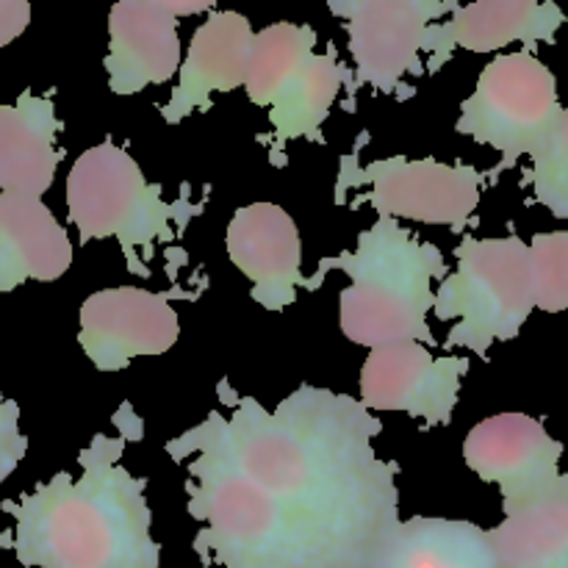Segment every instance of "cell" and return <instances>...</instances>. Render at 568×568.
Segmentation results:
<instances>
[{"instance_id":"ba28073f","label":"cell","mask_w":568,"mask_h":568,"mask_svg":"<svg viewBox=\"0 0 568 568\" xmlns=\"http://www.w3.org/2000/svg\"><path fill=\"white\" fill-rule=\"evenodd\" d=\"M483 172L466 164H442L436 159H392L358 166L355 155H344L338 172V197L347 186H369L358 203L372 205L392 220L447 225L460 231L480 205Z\"/></svg>"},{"instance_id":"9a60e30c","label":"cell","mask_w":568,"mask_h":568,"mask_svg":"<svg viewBox=\"0 0 568 568\" xmlns=\"http://www.w3.org/2000/svg\"><path fill=\"white\" fill-rule=\"evenodd\" d=\"M227 255L242 275L253 281V300L266 311H283L297 300V288H308L300 272L303 244L292 216L272 203L244 205L233 214L225 233Z\"/></svg>"},{"instance_id":"3957f363","label":"cell","mask_w":568,"mask_h":568,"mask_svg":"<svg viewBox=\"0 0 568 568\" xmlns=\"http://www.w3.org/2000/svg\"><path fill=\"white\" fill-rule=\"evenodd\" d=\"M331 270L347 272L353 281L338 297V322L349 342L369 349L403 342L436 344L427 311L436 300L433 281L447 277L436 244L422 242L392 216H377L375 225L358 233L353 253L344 250L322 261L308 283L311 292Z\"/></svg>"},{"instance_id":"cb8c5ba5","label":"cell","mask_w":568,"mask_h":568,"mask_svg":"<svg viewBox=\"0 0 568 568\" xmlns=\"http://www.w3.org/2000/svg\"><path fill=\"white\" fill-rule=\"evenodd\" d=\"M31 22V6L26 0H0V50L14 42Z\"/></svg>"},{"instance_id":"ffe728a7","label":"cell","mask_w":568,"mask_h":568,"mask_svg":"<svg viewBox=\"0 0 568 568\" xmlns=\"http://www.w3.org/2000/svg\"><path fill=\"white\" fill-rule=\"evenodd\" d=\"M488 536L499 568H568V475Z\"/></svg>"},{"instance_id":"ac0fdd59","label":"cell","mask_w":568,"mask_h":568,"mask_svg":"<svg viewBox=\"0 0 568 568\" xmlns=\"http://www.w3.org/2000/svg\"><path fill=\"white\" fill-rule=\"evenodd\" d=\"M61 128L53 98H37L31 89L0 105V192L42 197L53 186L64 155L55 148Z\"/></svg>"},{"instance_id":"7a4b0ae2","label":"cell","mask_w":568,"mask_h":568,"mask_svg":"<svg viewBox=\"0 0 568 568\" xmlns=\"http://www.w3.org/2000/svg\"><path fill=\"white\" fill-rule=\"evenodd\" d=\"M120 436L92 438L78 455L83 475L59 471L37 491L6 503L14 516L11 547L26 568H159L161 547L150 536L153 514L144 499L148 480L120 464L128 438L142 436L139 422L125 425V405L114 416Z\"/></svg>"},{"instance_id":"8992f818","label":"cell","mask_w":568,"mask_h":568,"mask_svg":"<svg viewBox=\"0 0 568 568\" xmlns=\"http://www.w3.org/2000/svg\"><path fill=\"white\" fill-rule=\"evenodd\" d=\"M316 31L311 26L275 22L255 33L250 55L244 92L261 109H270L275 150L292 139L320 142V128L325 125L333 103L344 83L355 92L349 67L336 59V50L316 53Z\"/></svg>"},{"instance_id":"5bb4252c","label":"cell","mask_w":568,"mask_h":568,"mask_svg":"<svg viewBox=\"0 0 568 568\" xmlns=\"http://www.w3.org/2000/svg\"><path fill=\"white\" fill-rule=\"evenodd\" d=\"M566 11L555 3L536 0H480L460 6L447 22H433L425 33L422 50L427 53L425 72H438L458 48L471 53H491L505 44L521 42L527 53L538 42H555V33L564 28Z\"/></svg>"},{"instance_id":"d6986e66","label":"cell","mask_w":568,"mask_h":568,"mask_svg":"<svg viewBox=\"0 0 568 568\" xmlns=\"http://www.w3.org/2000/svg\"><path fill=\"white\" fill-rule=\"evenodd\" d=\"M377 568H499V558L483 527L416 516L399 521Z\"/></svg>"},{"instance_id":"5b68a950","label":"cell","mask_w":568,"mask_h":568,"mask_svg":"<svg viewBox=\"0 0 568 568\" xmlns=\"http://www.w3.org/2000/svg\"><path fill=\"white\" fill-rule=\"evenodd\" d=\"M458 270L444 277L433 300L442 322L458 320L444 347L486 355L494 342H510L536 311L530 247L516 233L505 239L466 236L455 250Z\"/></svg>"},{"instance_id":"44dd1931","label":"cell","mask_w":568,"mask_h":568,"mask_svg":"<svg viewBox=\"0 0 568 568\" xmlns=\"http://www.w3.org/2000/svg\"><path fill=\"white\" fill-rule=\"evenodd\" d=\"M530 247L536 308L547 314L568 311V231L536 233Z\"/></svg>"},{"instance_id":"8fae6325","label":"cell","mask_w":568,"mask_h":568,"mask_svg":"<svg viewBox=\"0 0 568 568\" xmlns=\"http://www.w3.org/2000/svg\"><path fill=\"white\" fill-rule=\"evenodd\" d=\"M469 372L466 355H433L425 344L403 342L372 349L361 369L366 410H403L427 427L449 425Z\"/></svg>"},{"instance_id":"9c48e42d","label":"cell","mask_w":568,"mask_h":568,"mask_svg":"<svg viewBox=\"0 0 568 568\" xmlns=\"http://www.w3.org/2000/svg\"><path fill=\"white\" fill-rule=\"evenodd\" d=\"M342 17L355 61V89L372 87L383 94H399L405 72L422 70V42L433 20L453 14L455 0H344L327 3Z\"/></svg>"},{"instance_id":"52a82bcc","label":"cell","mask_w":568,"mask_h":568,"mask_svg":"<svg viewBox=\"0 0 568 568\" xmlns=\"http://www.w3.org/2000/svg\"><path fill=\"white\" fill-rule=\"evenodd\" d=\"M558 81L536 53L497 55L483 67L477 89L460 105L455 131L503 155L499 175L519 159H536L560 120Z\"/></svg>"},{"instance_id":"e0dca14e","label":"cell","mask_w":568,"mask_h":568,"mask_svg":"<svg viewBox=\"0 0 568 568\" xmlns=\"http://www.w3.org/2000/svg\"><path fill=\"white\" fill-rule=\"evenodd\" d=\"M70 266V233L42 197L0 192V294L26 281H59Z\"/></svg>"},{"instance_id":"30bf717a","label":"cell","mask_w":568,"mask_h":568,"mask_svg":"<svg viewBox=\"0 0 568 568\" xmlns=\"http://www.w3.org/2000/svg\"><path fill=\"white\" fill-rule=\"evenodd\" d=\"M466 466L503 491L505 516L544 497L560 480L564 444L527 414H497L471 427L464 442Z\"/></svg>"},{"instance_id":"277c9868","label":"cell","mask_w":568,"mask_h":568,"mask_svg":"<svg viewBox=\"0 0 568 568\" xmlns=\"http://www.w3.org/2000/svg\"><path fill=\"white\" fill-rule=\"evenodd\" d=\"M67 211L83 244L116 239L128 258H133V250H144L153 258L155 244L175 242L172 222L186 227L203 211V203H166L161 183H150L128 150L103 142L72 164L67 175Z\"/></svg>"},{"instance_id":"6da1fadb","label":"cell","mask_w":568,"mask_h":568,"mask_svg":"<svg viewBox=\"0 0 568 568\" xmlns=\"http://www.w3.org/2000/svg\"><path fill=\"white\" fill-rule=\"evenodd\" d=\"M231 416L166 444L186 464L194 555L220 568H377L399 525L397 464L358 399L300 386L275 410L220 386Z\"/></svg>"},{"instance_id":"7c38bea8","label":"cell","mask_w":568,"mask_h":568,"mask_svg":"<svg viewBox=\"0 0 568 568\" xmlns=\"http://www.w3.org/2000/svg\"><path fill=\"white\" fill-rule=\"evenodd\" d=\"M181 336L170 294L105 288L81 305L78 344L100 372H120L142 355H161Z\"/></svg>"},{"instance_id":"7402d4cb","label":"cell","mask_w":568,"mask_h":568,"mask_svg":"<svg viewBox=\"0 0 568 568\" xmlns=\"http://www.w3.org/2000/svg\"><path fill=\"white\" fill-rule=\"evenodd\" d=\"M532 186V197L538 205L552 211L558 220H568V105L560 111L552 136L532 159V170L527 181Z\"/></svg>"},{"instance_id":"2e32d148","label":"cell","mask_w":568,"mask_h":568,"mask_svg":"<svg viewBox=\"0 0 568 568\" xmlns=\"http://www.w3.org/2000/svg\"><path fill=\"white\" fill-rule=\"evenodd\" d=\"M255 33L239 11H214L194 31L186 61H181V81L172 98L161 105L170 125L186 120L194 111L211 109V94L244 87L253 55Z\"/></svg>"},{"instance_id":"4fadbf2b","label":"cell","mask_w":568,"mask_h":568,"mask_svg":"<svg viewBox=\"0 0 568 568\" xmlns=\"http://www.w3.org/2000/svg\"><path fill=\"white\" fill-rule=\"evenodd\" d=\"M214 11V3H172V0H122L109 14L105 72L114 94H139L164 83L181 70L178 20L183 14Z\"/></svg>"},{"instance_id":"603a6c76","label":"cell","mask_w":568,"mask_h":568,"mask_svg":"<svg viewBox=\"0 0 568 568\" xmlns=\"http://www.w3.org/2000/svg\"><path fill=\"white\" fill-rule=\"evenodd\" d=\"M28 453V438L20 430V408L0 394V483L20 466Z\"/></svg>"}]
</instances>
